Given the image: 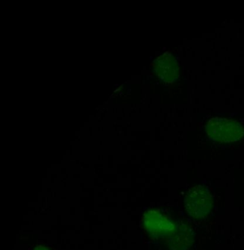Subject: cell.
<instances>
[{
    "mask_svg": "<svg viewBox=\"0 0 244 250\" xmlns=\"http://www.w3.org/2000/svg\"><path fill=\"white\" fill-rule=\"evenodd\" d=\"M34 250H50L48 247L44 246L39 245L34 249Z\"/></svg>",
    "mask_w": 244,
    "mask_h": 250,
    "instance_id": "6",
    "label": "cell"
},
{
    "mask_svg": "<svg viewBox=\"0 0 244 250\" xmlns=\"http://www.w3.org/2000/svg\"><path fill=\"white\" fill-rule=\"evenodd\" d=\"M213 200L210 191L203 186H197L188 190L184 198V206L191 217L202 219L211 211Z\"/></svg>",
    "mask_w": 244,
    "mask_h": 250,
    "instance_id": "2",
    "label": "cell"
},
{
    "mask_svg": "<svg viewBox=\"0 0 244 250\" xmlns=\"http://www.w3.org/2000/svg\"><path fill=\"white\" fill-rule=\"evenodd\" d=\"M194 242V233L187 225H181L171 235L169 241L170 250H188Z\"/></svg>",
    "mask_w": 244,
    "mask_h": 250,
    "instance_id": "5",
    "label": "cell"
},
{
    "mask_svg": "<svg viewBox=\"0 0 244 250\" xmlns=\"http://www.w3.org/2000/svg\"><path fill=\"white\" fill-rule=\"evenodd\" d=\"M207 137L219 143L239 141L244 136V128L239 122L227 118H211L205 125Z\"/></svg>",
    "mask_w": 244,
    "mask_h": 250,
    "instance_id": "1",
    "label": "cell"
},
{
    "mask_svg": "<svg viewBox=\"0 0 244 250\" xmlns=\"http://www.w3.org/2000/svg\"><path fill=\"white\" fill-rule=\"evenodd\" d=\"M143 224L149 234L156 238L171 236L178 225L172 219L158 210H149L143 216Z\"/></svg>",
    "mask_w": 244,
    "mask_h": 250,
    "instance_id": "3",
    "label": "cell"
},
{
    "mask_svg": "<svg viewBox=\"0 0 244 250\" xmlns=\"http://www.w3.org/2000/svg\"><path fill=\"white\" fill-rule=\"evenodd\" d=\"M156 70L159 77L165 83H172L179 78L180 68L172 54L165 52L156 62Z\"/></svg>",
    "mask_w": 244,
    "mask_h": 250,
    "instance_id": "4",
    "label": "cell"
}]
</instances>
